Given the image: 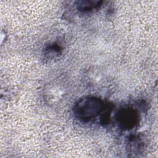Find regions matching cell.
I'll return each instance as SVG.
<instances>
[{"instance_id":"cell-2","label":"cell","mask_w":158,"mask_h":158,"mask_svg":"<svg viewBox=\"0 0 158 158\" xmlns=\"http://www.w3.org/2000/svg\"><path fill=\"white\" fill-rule=\"evenodd\" d=\"M116 118L118 125L124 130L134 128L138 123V114L131 107H123L117 113Z\"/></svg>"},{"instance_id":"cell-3","label":"cell","mask_w":158,"mask_h":158,"mask_svg":"<svg viewBox=\"0 0 158 158\" xmlns=\"http://www.w3.org/2000/svg\"><path fill=\"white\" fill-rule=\"evenodd\" d=\"M102 2L99 1H81L78 2L77 8L80 11H91L101 6Z\"/></svg>"},{"instance_id":"cell-1","label":"cell","mask_w":158,"mask_h":158,"mask_svg":"<svg viewBox=\"0 0 158 158\" xmlns=\"http://www.w3.org/2000/svg\"><path fill=\"white\" fill-rule=\"evenodd\" d=\"M103 109L104 104L101 99L96 97H86L77 102L73 113L80 120L87 122L97 117Z\"/></svg>"}]
</instances>
